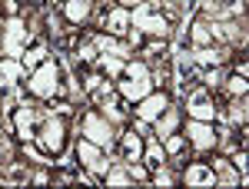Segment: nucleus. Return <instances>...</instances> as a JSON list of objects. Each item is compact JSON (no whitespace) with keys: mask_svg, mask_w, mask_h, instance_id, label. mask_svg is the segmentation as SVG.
<instances>
[{"mask_svg":"<svg viewBox=\"0 0 249 189\" xmlns=\"http://www.w3.org/2000/svg\"><path fill=\"white\" fill-rule=\"evenodd\" d=\"M67 136H70V123H67V116H57L47 110V116L40 120L37 126V136H34V146H37L43 156H60V153L67 150Z\"/></svg>","mask_w":249,"mask_h":189,"instance_id":"nucleus-1","label":"nucleus"},{"mask_svg":"<svg viewBox=\"0 0 249 189\" xmlns=\"http://www.w3.org/2000/svg\"><path fill=\"white\" fill-rule=\"evenodd\" d=\"M77 130H80V136L93 139L100 150L113 153V146H116V126L100 113L96 106H83V113L77 116Z\"/></svg>","mask_w":249,"mask_h":189,"instance_id":"nucleus-2","label":"nucleus"},{"mask_svg":"<svg viewBox=\"0 0 249 189\" xmlns=\"http://www.w3.org/2000/svg\"><path fill=\"white\" fill-rule=\"evenodd\" d=\"M130 17H133V27L136 30H143V37H163L170 40V20H166V14L160 10V3L156 0H143V3H136V7H130Z\"/></svg>","mask_w":249,"mask_h":189,"instance_id":"nucleus-3","label":"nucleus"},{"mask_svg":"<svg viewBox=\"0 0 249 189\" xmlns=\"http://www.w3.org/2000/svg\"><path fill=\"white\" fill-rule=\"evenodd\" d=\"M60 80H63V67H60L57 60L47 57L40 67H34L27 73V93L34 96V100H50L60 90Z\"/></svg>","mask_w":249,"mask_h":189,"instance_id":"nucleus-4","label":"nucleus"},{"mask_svg":"<svg viewBox=\"0 0 249 189\" xmlns=\"http://www.w3.org/2000/svg\"><path fill=\"white\" fill-rule=\"evenodd\" d=\"M186 143H190L193 156H206V153L216 150V126H213L210 120H186Z\"/></svg>","mask_w":249,"mask_h":189,"instance_id":"nucleus-5","label":"nucleus"},{"mask_svg":"<svg viewBox=\"0 0 249 189\" xmlns=\"http://www.w3.org/2000/svg\"><path fill=\"white\" fill-rule=\"evenodd\" d=\"M183 96H186V116L190 120H210V123H216V103H213V93L203 83L190 86Z\"/></svg>","mask_w":249,"mask_h":189,"instance_id":"nucleus-6","label":"nucleus"},{"mask_svg":"<svg viewBox=\"0 0 249 189\" xmlns=\"http://www.w3.org/2000/svg\"><path fill=\"white\" fill-rule=\"evenodd\" d=\"M179 183H186V186H193V189H210V186H216V172H213V166L206 163V156L186 159V166L179 170Z\"/></svg>","mask_w":249,"mask_h":189,"instance_id":"nucleus-7","label":"nucleus"},{"mask_svg":"<svg viewBox=\"0 0 249 189\" xmlns=\"http://www.w3.org/2000/svg\"><path fill=\"white\" fill-rule=\"evenodd\" d=\"M143 136L126 123V126H120V133H116V146H113V153H116V159H123V163H136L140 156H143Z\"/></svg>","mask_w":249,"mask_h":189,"instance_id":"nucleus-8","label":"nucleus"},{"mask_svg":"<svg viewBox=\"0 0 249 189\" xmlns=\"http://www.w3.org/2000/svg\"><path fill=\"white\" fill-rule=\"evenodd\" d=\"M130 27H133L130 7H120V3H113V7L100 17V30H103V34H110V37H116V40L126 37V34H130Z\"/></svg>","mask_w":249,"mask_h":189,"instance_id":"nucleus-9","label":"nucleus"},{"mask_svg":"<svg viewBox=\"0 0 249 189\" xmlns=\"http://www.w3.org/2000/svg\"><path fill=\"white\" fill-rule=\"evenodd\" d=\"M170 103H173V96L166 93V90H150L140 103H133V116H136V120H143V123H153Z\"/></svg>","mask_w":249,"mask_h":189,"instance_id":"nucleus-10","label":"nucleus"},{"mask_svg":"<svg viewBox=\"0 0 249 189\" xmlns=\"http://www.w3.org/2000/svg\"><path fill=\"white\" fill-rule=\"evenodd\" d=\"M93 10H96V0H63L60 3V14L70 27H90Z\"/></svg>","mask_w":249,"mask_h":189,"instance_id":"nucleus-11","label":"nucleus"},{"mask_svg":"<svg viewBox=\"0 0 249 189\" xmlns=\"http://www.w3.org/2000/svg\"><path fill=\"white\" fill-rule=\"evenodd\" d=\"M206 163H210L213 172H216V186H236V183H246V179H243V172L232 166V159L216 156V150H213V156L206 153Z\"/></svg>","mask_w":249,"mask_h":189,"instance_id":"nucleus-12","label":"nucleus"},{"mask_svg":"<svg viewBox=\"0 0 249 189\" xmlns=\"http://www.w3.org/2000/svg\"><path fill=\"white\" fill-rule=\"evenodd\" d=\"M96 110L107 116L113 126H126V123H130V116H133V103H130V100H123L120 93H113L103 106H96Z\"/></svg>","mask_w":249,"mask_h":189,"instance_id":"nucleus-13","label":"nucleus"},{"mask_svg":"<svg viewBox=\"0 0 249 189\" xmlns=\"http://www.w3.org/2000/svg\"><path fill=\"white\" fill-rule=\"evenodd\" d=\"M150 126H153V136H156V139H166L170 133H176L179 126H183V110H179L176 103H170V106H166L163 113L156 116Z\"/></svg>","mask_w":249,"mask_h":189,"instance_id":"nucleus-14","label":"nucleus"},{"mask_svg":"<svg viewBox=\"0 0 249 189\" xmlns=\"http://www.w3.org/2000/svg\"><path fill=\"white\" fill-rule=\"evenodd\" d=\"M47 57H50V43H47V37H30L27 47H23V53H20V63H23V70L30 73V70L40 67Z\"/></svg>","mask_w":249,"mask_h":189,"instance_id":"nucleus-15","label":"nucleus"},{"mask_svg":"<svg viewBox=\"0 0 249 189\" xmlns=\"http://www.w3.org/2000/svg\"><path fill=\"white\" fill-rule=\"evenodd\" d=\"M113 83H116V93L123 96V100H130V103H140V100L150 93V90H156L153 83H150V76H143V80H130V76H120V80H113Z\"/></svg>","mask_w":249,"mask_h":189,"instance_id":"nucleus-16","label":"nucleus"},{"mask_svg":"<svg viewBox=\"0 0 249 189\" xmlns=\"http://www.w3.org/2000/svg\"><path fill=\"white\" fill-rule=\"evenodd\" d=\"M30 176H34V166L23 159H10L7 166H0V183H7V186H27Z\"/></svg>","mask_w":249,"mask_h":189,"instance_id":"nucleus-17","label":"nucleus"},{"mask_svg":"<svg viewBox=\"0 0 249 189\" xmlns=\"http://www.w3.org/2000/svg\"><path fill=\"white\" fill-rule=\"evenodd\" d=\"M107 150H100L93 139H87V136H77V143H73V156H77V166H83V170H90L96 159L103 156Z\"/></svg>","mask_w":249,"mask_h":189,"instance_id":"nucleus-18","label":"nucleus"},{"mask_svg":"<svg viewBox=\"0 0 249 189\" xmlns=\"http://www.w3.org/2000/svg\"><path fill=\"white\" fill-rule=\"evenodd\" d=\"M136 57H143L146 63L170 57V40H163V37H143V43L136 47Z\"/></svg>","mask_w":249,"mask_h":189,"instance_id":"nucleus-19","label":"nucleus"},{"mask_svg":"<svg viewBox=\"0 0 249 189\" xmlns=\"http://www.w3.org/2000/svg\"><path fill=\"white\" fill-rule=\"evenodd\" d=\"M140 163H143L146 170H156V166H163V163H166V150H163V143H160L156 136H146V143H143V156H140Z\"/></svg>","mask_w":249,"mask_h":189,"instance_id":"nucleus-20","label":"nucleus"},{"mask_svg":"<svg viewBox=\"0 0 249 189\" xmlns=\"http://www.w3.org/2000/svg\"><path fill=\"white\" fill-rule=\"evenodd\" d=\"M103 186L110 189V186H133V179H130V170H126V163L123 159H113V166L107 170V176L100 179Z\"/></svg>","mask_w":249,"mask_h":189,"instance_id":"nucleus-21","label":"nucleus"},{"mask_svg":"<svg viewBox=\"0 0 249 189\" xmlns=\"http://www.w3.org/2000/svg\"><path fill=\"white\" fill-rule=\"evenodd\" d=\"M123 63H126V60H120L116 53H100V57H96V70L107 76V80H120V76H123Z\"/></svg>","mask_w":249,"mask_h":189,"instance_id":"nucleus-22","label":"nucleus"},{"mask_svg":"<svg viewBox=\"0 0 249 189\" xmlns=\"http://www.w3.org/2000/svg\"><path fill=\"white\" fill-rule=\"evenodd\" d=\"M23 76H27V70L17 57H0V80L3 83H20Z\"/></svg>","mask_w":249,"mask_h":189,"instance_id":"nucleus-23","label":"nucleus"},{"mask_svg":"<svg viewBox=\"0 0 249 189\" xmlns=\"http://www.w3.org/2000/svg\"><path fill=\"white\" fill-rule=\"evenodd\" d=\"M223 76H226L223 67H199V76H196V80H199V83L213 93V90H219V86H223Z\"/></svg>","mask_w":249,"mask_h":189,"instance_id":"nucleus-24","label":"nucleus"},{"mask_svg":"<svg viewBox=\"0 0 249 189\" xmlns=\"http://www.w3.org/2000/svg\"><path fill=\"white\" fill-rule=\"evenodd\" d=\"M219 90H223L226 96H246L249 93V83H246V76H239V73H226Z\"/></svg>","mask_w":249,"mask_h":189,"instance_id":"nucleus-25","label":"nucleus"},{"mask_svg":"<svg viewBox=\"0 0 249 189\" xmlns=\"http://www.w3.org/2000/svg\"><path fill=\"white\" fill-rule=\"evenodd\" d=\"M123 76H130V80H143V76H150V63L133 53V57L123 63Z\"/></svg>","mask_w":249,"mask_h":189,"instance_id":"nucleus-26","label":"nucleus"},{"mask_svg":"<svg viewBox=\"0 0 249 189\" xmlns=\"http://www.w3.org/2000/svg\"><path fill=\"white\" fill-rule=\"evenodd\" d=\"M126 170H130V179L133 183H150V170L136 159V163H126Z\"/></svg>","mask_w":249,"mask_h":189,"instance_id":"nucleus-27","label":"nucleus"},{"mask_svg":"<svg viewBox=\"0 0 249 189\" xmlns=\"http://www.w3.org/2000/svg\"><path fill=\"white\" fill-rule=\"evenodd\" d=\"M30 183H37V186H43V183H50V170H37L34 176H30Z\"/></svg>","mask_w":249,"mask_h":189,"instance_id":"nucleus-28","label":"nucleus"},{"mask_svg":"<svg viewBox=\"0 0 249 189\" xmlns=\"http://www.w3.org/2000/svg\"><path fill=\"white\" fill-rule=\"evenodd\" d=\"M120 7H136V3H143V0H116Z\"/></svg>","mask_w":249,"mask_h":189,"instance_id":"nucleus-29","label":"nucleus"},{"mask_svg":"<svg viewBox=\"0 0 249 189\" xmlns=\"http://www.w3.org/2000/svg\"><path fill=\"white\" fill-rule=\"evenodd\" d=\"M7 86H10V83H3V80H0V96L7 93Z\"/></svg>","mask_w":249,"mask_h":189,"instance_id":"nucleus-30","label":"nucleus"}]
</instances>
